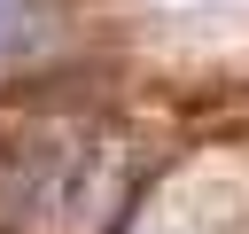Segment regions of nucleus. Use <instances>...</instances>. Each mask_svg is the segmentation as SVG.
<instances>
[{
    "label": "nucleus",
    "mask_w": 249,
    "mask_h": 234,
    "mask_svg": "<svg viewBox=\"0 0 249 234\" xmlns=\"http://www.w3.org/2000/svg\"><path fill=\"white\" fill-rule=\"evenodd\" d=\"M47 0H0V62H23L31 47H47Z\"/></svg>",
    "instance_id": "1"
}]
</instances>
